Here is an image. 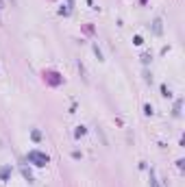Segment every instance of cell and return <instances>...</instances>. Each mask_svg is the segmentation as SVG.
Masks as SVG:
<instances>
[{
	"mask_svg": "<svg viewBox=\"0 0 185 187\" xmlns=\"http://www.w3.org/2000/svg\"><path fill=\"white\" fill-rule=\"evenodd\" d=\"M26 159H28V163H33L37 168H44V165L50 163V157H48L46 152H42V150H28Z\"/></svg>",
	"mask_w": 185,
	"mask_h": 187,
	"instance_id": "1",
	"label": "cell"
},
{
	"mask_svg": "<svg viewBox=\"0 0 185 187\" xmlns=\"http://www.w3.org/2000/svg\"><path fill=\"white\" fill-rule=\"evenodd\" d=\"M44 76H46V81L50 83V85H59V83H61V78H59V74H57V72H46Z\"/></svg>",
	"mask_w": 185,
	"mask_h": 187,
	"instance_id": "2",
	"label": "cell"
},
{
	"mask_svg": "<svg viewBox=\"0 0 185 187\" xmlns=\"http://www.w3.org/2000/svg\"><path fill=\"white\" fill-rule=\"evenodd\" d=\"M161 31H163L161 20H159V18H157V20H152V33H155V35H161Z\"/></svg>",
	"mask_w": 185,
	"mask_h": 187,
	"instance_id": "3",
	"label": "cell"
},
{
	"mask_svg": "<svg viewBox=\"0 0 185 187\" xmlns=\"http://www.w3.org/2000/svg\"><path fill=\"white\" fill-rule=\"evenodd\" d=\"M9 176H11V165H4L0 170V181H9Z\"/></svg>",
	"mask_w": 185,
	"mask_h": 187,
	"instance_id": "4",
	"label": "cell"
},
{
	"mask_svg": "<svg viewBox=\"0 0 185 187\" xmlns=\"http://www.w3.org/2000/svg\"><path fill=\"white\" fill-rule=\"evenodd\" d=\"M181 107H183V100H177V102H174V111H172V115H174V118H179V115H181Z\"/></svg>",
	"mask_w": 185,
	"mask_h": 187,
	"instance_id": "5",
	"label": "cell"
},
{
	"mask_svg": "<svg viewBox=\"0 0 185 187\" xmlns=\"http://www.w3.org/2000/svg\"><path fill=\"white\" fill-rule=\"evenodd\" d=\"M22 174H24V179H26V181H28V183H31V181H33V172H31V170H28V168H24V165H22Z\"/></svg>",
	"mask_w": 185,
	"mask_h": 187,
	"instance_id": "6",
	"label": "cell"
},
{
	"mask_svg": "<svg viewBox=\"0 0 185 187\" xmlns=\"http://www.w3.org/2000/svg\"><path fill=\"white\" fill-rule=\"evenodd\" d=\"M85 133H87V129H85V126H76V131H74V137H83Z\"/></svg>",
	"mask_w": 185,
	"mask_h": 187,
	"instance_id": "7",
	"label": "cell"
},
{
	"mask_svg": "<svg viewBox=\"0 0 185 187\" xmlns=\"http://www.w3.org/2000/svg\"><path fill=\"white\" fill-rule=\"evenodd\" d=\"M150 187H161L159 183H157V176H155V172L150 170Z\"/></svg>",
	"mask_w": 185,
	"mask_h": 187,
	"instance_id": "8",
	"label": "cell"
},
{
	"mask_svg": "<svg viewBox=\"0 0 185 187\" xmlns=\"http://www.w3.org/2000/svg\"><path fill=\"white\" fill-rule=\"evenodd\" d=\"M94 54L98 57V61H105V59H102V52H100V48H98V44H94Z\"/></svg>",
	"mask_w": 185,
	"mask_h": 187,
	"instance_id": "9",
	"label": "cell"
},
{
	"mask_svg": "<svg viewBox=\"0 0 185 187\" xmlns=\"http://www.w3.org/2000/svg\"><path fill=\"white\" fill-rule=\"evenodd\" d=\"M31 137H33V141H39V139H42V133H39V131H33Z\"/></svg>",
	"mask_w": 185,
	"mask_h": 187,
	"instance_id": "10",
	"label": "cell"
},
{
	"mask_svg": "<svg viewBox=\"0 0 185 187\" xmlns=\"http://www.w3.org/2000/svg\"><path fill=\"white\" fill-rule=\"evenodd\" d=\"M133 44H135V46H141V44H144L141 35H135V37H133Z\"/></svg>",
	"mask_w": 185,
	"mask_h": 187,
	"instance_id": "11",
	"label": "cell"
},
{
	"mask_svg": "<svg viewBox=\"0 0 185 187\" xmlns=\"http://www.w3.org/2000/svg\"><path fill=\"white\" fill-rule=\"evenodd\" d=\"M161 96H166V98L170 96V89H168V85H161Z\"/></svg>",
	"mask_w": 185,
	"mask_h": 187,
	"instance_id": "12",
	"label": "cell"
},
{
	"mask_svg": "<svg viewBox=\"0 0 185 187\" xmlns=\"http://www.w3.org/2000/svg\"><path fill=\"white\" fill-rule=\"evenodd\" d=\"M141 63L148 65V63H150V54H141Z\"/></svg>",
	"mask_w": 185,
	"mask_h": 187,
	"instance_id": "13",
	"label": "cell"
},
{
	"mask_svg": "<svg viewBox=\"0 0 185 187\" xmlns=\"http://www.w3.org/2000/svg\"><path fill=\"white\" fill-rule=\"evenodd\" d=\"M144 113H146V115H152V107H150V104H144Z\"/></svg>",
	"mask_w": 185,
	"mask_h": 187,
	"instance_id": "14",
	"label": "cell"
},
{
	"mask_svg": "<svg viewBox=\"0 0 185 187\" xmlns=\"http://www.w3.org/2000/svg\"><path fill=\"white\" fill-rule=\"evenodd\" d=\"M177 168H179V170H183V168H185V161H183V159H179V161H177Z\"/></svg>",
	"mask_w": 185,
	"mask_h": 187,
	"instance_id": "15",
	"label": "cell"
},
{
	"mask_svg": "<svg viewBox=\"0 0 185 187\" xmlns=\"http://www.w3.org/2000/svg\"><path fill=\"white\" fill-rule=\"evenodd\" d=\"M65 7H68V9H72V7H74V0H68V4H65Z\"/></svg>",
	"mask_w": 185,
	"mask_h": 187,
	"instance_id": "16",
	"label": "cell"
},
{
	"mask_svg": "<svg viewBox=\"0 0 185 187\" xmlns=\"http://www.w3.org/2000/svg\"><path fill=\"white\" fill-rule=\"evenodd\" d=\"M11 4H13V7H15V0H11Z\"/></svg>",
	"mask_w": 185,
	"mask_h": 187,
	"instance_id": "17",
	"label": "cell"
},
{
	"mask_svg": "<svg viewBox=\"0 0 185 187\" xmlns=\"http://www.w3.org/2000/svg\"><path fill=\"white\" fill-rule=\"evenodd\" d=\"M139 2H141V4H144V2H146V0H139Z\"/></svg>",
	"mask_w": 185,
	"mask_h": 187,
	"instance_id": "18",
	"label": "cell"
},
{
	"mask_svg": "<svg viewBox=\"0 0 185 187\" xmlns=\"http://www.w3.org/2000/svg\"><path fill=\"white\" fill-rule=\"evenodd\" d=\"M0 24H2V18H0Z\"/></svg>",
	"mask_w": 185,
	"mask_h": 187,
	"instance_id": "19",
	"label": "cell"
}]
</instances>
